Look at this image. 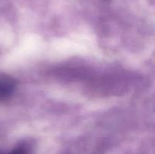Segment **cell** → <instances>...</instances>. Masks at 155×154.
<instances>
[{"label":"cell","instance_id":"6da1fadb","mask_svg":"<svg viewBox=\"0 0 155 154\" xmlns=\"http://www.w3.org/2000/svg\"><path fill=\"white\" fill-rule=\"evenodd\" d=\"M17 84L13 78L0 75V101H5L13 95Z\"/></svg>","mask_w":155,"mask_h":154},{"label":"cell","instance_id":"7a4b0ae2","mask_svg":"<svg viewBox=\"0 0 155 154\" xmlns=\"http://www.w3.org/2000/svg\"><path fill=\"white\" fill-rule=\"evenodd\" d=\"M0 154H30V151L28 146H26L25 144H22L18 146V147L15 148L13 150L8 152V153L0 151Z\"/></svg>","mask_w":155,"mask_h":154}]
</instances>
